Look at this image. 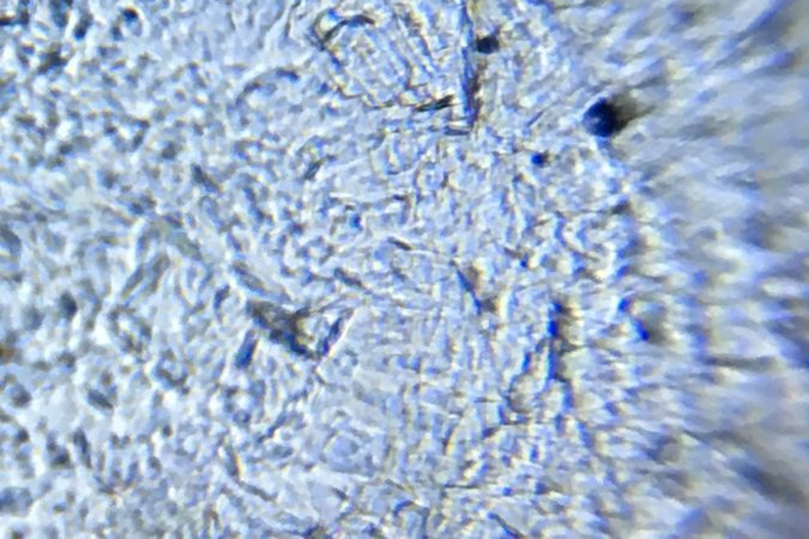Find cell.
Listing matches in <instances>:
<instances>
[{
  "label": "cell",
  "mask_w": 809,
  "mask_h": 539,
  "mask_svg": "<svg viewBox=\"0 0 809 539\" xmlns=\"http://www.w3.org/2000/svg\"><path fill=\"white\" fill-rule=\"evenodd\" d=\"M752 478L761 486V491H768V495L778 498V500H798L800 491L791 486L789 483L780 482V479L763 472H756Z\"/></svg>",
  "instance_id": "7a4b0ae2"
},
{
  "label": "cell",
  "mask_w": 809,
  "mask_h": 539,
  "mask_svg": "<svg viewBox=\"0 0 809 539\" xmlns=\"http://www.w3.org/2000/svg\"><path fill=\"white\" fill-rule=\"evenodd\" d=\"M641 108L629 96H617L597 102L585 115V124L596 136L609 137L632 122Z\"/></svg>",
  "instance_id": "6da1fadb"
}]
</instances>
